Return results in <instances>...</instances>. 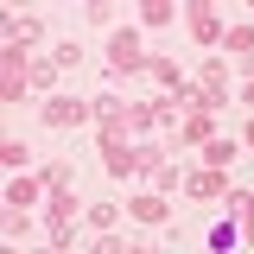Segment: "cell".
I'll list each match as a JSON object with an SVG mask.
<instances>
[{"label": "cell", "instance_id": "9a60e30c", "mask_svg": "<svg viewBox=\"0 0 254 254\" xmlns=\"http://www.w3.org/2000/svg\"><path fill=\"white\" fill-rule=\"evenodd\" d=\"M242 102H254V70H248V89H242Z\"/></svg>", "mask_w": 254, "mask_h": 254}, {"label": "cell", "instance_id": "52a82bcc", "mask_svg": "<svg viewBox=\"0 0 254 254\" xmlns=\"http://www.w3.org/2000/svg\"><path fill=\"white\" fill-rule=\"evenodd\" d=\"M190 32H197V45H216V13L210 6H190Z\"/></svg>", "mask_w": 254, "mask_h": 254}, {"label": "cell", "instance_id": "30bf717a", "mask_svg": "<svg viewBox=\"0 0 254 254\" xmlns=\"http://www.w3.org/2000/svg\"><path fill=\"white\" fill-rule=\"evenodd\" d=\"M235 153H242L235 140H210V146H203V159H210V172H222V165H229Z\"/></svg>", "mask_w": 254, "mask_h": 254}, {"label": "cell", "instance_id": "3957f363", "mask_svg": "<svg viewBox=\"0 0 254 254\" xmlns=\"http://www.w3.org/2000/svg\"><path fill=\"white\" fill-rule=\"evenodd\" d=\"M197 102H203V108H222V102H229V70H222V64H203V83H197Z\"/></svg>", "mask_w": 254, "mask_h": 254}, {"label": "cell", "instance_id": "7c38bea8", "mask_svg": "<svg viewBox=\"0 0 254 254\" xmlns=\"http://www.w3.org/2000/svg\"><path fill=\"white\" fill-rule=\"evenodd\" d=\"M229 51H248V58H254V26H235V32H229Z\"/></svg>", "mask_w": 254, "mask_h": 254}, {"label": "cell", "instance_id": "e0dca14e", "mask_svg": "<svg viewBox=\"0 0 254 254\" xmlns=\"http://www.w3.org/2000/svg\"><path fill=\"white\" fill-rule=\"evenodd\" d=\"M242 140H248V146H254V121H248V133H242Z\"/></svg>", "mask_w": 254, "mask_h": 254}, {"label": "cell", "instance_id": "2e32d148", "mask_svg": "<svg viewBox=\"0 0 254 254\" xmlns=\"http://www.w3.org/2000/svg\"><path fill=\"white\" fill-rule=\"evenodd\" d=\"M133 254H159V248H153V242H140V248H133Z\"/></svg>", "mask_w": 254, "mask_h": 254}, {"label": "cell", "instance_id": "277c9868", "mask_svg": "<svg viewBox=\"0 0 254 254\" xmlns=\"http://www.w3.org/2000/svg\"><path fill=\"white\" fill-rule=\"evenodd\" d=\"M127 216H133V222H165V197H159V190H140V197H127Z\"/></svg>", "mask_w": 254, "mask_h": 254}, {"label": "cell", "instance_id": "4fadbf2b", "mask_svg": "<svg viewBox=\"0 0 254 254\" xmlns=\"http://www.w3.org/2000/svg\"><path fill=\"white\" fill-rule=\"evenodd\" d=\"M140 19H146V26H165V19H172V6H165V0H146V13H140Z\"/></svg>", "mask_w": 254, "mask_h": 254}, {"label": "cell", "instance_id": "5bb4252c", "mask_svg": "<svg viewBox=\"0 0 254 254\" xmlns=\"http://www.w3.org/2000/svg\"><path fill=\"white\" fill-rule=\"evenodd\" d=\"M89 229H115V203H95V210H89Z\"/></svg>", "mask_w": 254, "mask_h": 254}, {"label": "cell", "instance_id": "8992f818", "mask_svg": "<svg viewBox=\"0 0 254 254\" xmlns=\"http://www.w3.org/2000/svg\"><path fill=\"white\" fill-rule=\"evenodd\" d=\"M190 197H229V178L222 172H197L190 178Z\"/></svg>", "mask_w": 254, "mask_h": 254}, {"label": "cell", "instance_id": "8fae6325", "mask_svg": "<svg viewBox=\"0 0 254 254\" xmlns=\"http://www.w3.org/2000/svg\"><path fill=\"white\" fill-rule=\"evenodd\" d=\"M210 248H216V254L235 248V222H216V229H210Z\"/></svg>", "mask_w": 254, "mask_h": 254}, {"label": "cell", "instance_id": "ba28073f", "mask_svg": "<svg viewBox=\"0 0 254 254\" xmlns=\"http://www.w3.org/2000/svg\"><path fill=\"white\" fill-rule=\"evenodd\" d=\"M153 76H159V83H172V89H178V95L190 89V83H185V70H178V64H172V58H153Z\"/></svg>", "mask_w": 254, "mask_h": 254}, {"label": "cell", "instance_id": "ac0fdd59", "mask_svg": "<svg viewBox=\"0 0 254 254\" xmlns=\"http://www.w3.org/2000/svg\"><path fill=\"white\" fill-rule=\"evenodd\" d=\"M45 254H64V248H45Z\"/></svg>", "mask_w": 254, "mask_h": 254}, {"label": "cell", "instance_id": "7a4b0ae2", "mask_svg": "<svg viewBox=\"0 0 254 254\" xmlns=\"http://www.w3.org/2000/svg\"><path fill=\"white\" fill-rule=\"evenodd\" d=\"M45 121H51V127H83V121H95V102H70V95H51Z\"/></svg>", "mask_w": 254, "mask_h": 254}, {"label": "cell", "instance_id": "5b68a950", "mask_svg": "<svg viewBox=\"0 0 254 254\" xmlns=\"http://www.w3.org/2000/svg\"><path fill=\"white\" fill-rule=\"evenodd\" d=\"M38 190H45V178H13L6 203H13V210H32V203H38Z\"/></svg>", "mask_w": 254, "mask_h": 254}, {"label": "cell", "instance_id": "9c48e42d", "mask_svg": "<svg viewBox=\"0 0 254 254\" xmlns=\"http://www.w3.org/2000/svg\"><path fill=\"white\" fill-rule=\"evenodd\" d=\"M185 140H203L210 146V108H190L185 115Z\"/></svg>", "mask_w": 254, "mask_h": 254}, {"label": "cell", "instance_id": "6da1fadb", "mask_svg": "<svg viewBox=\"0 0 254 254\" xmlns=\"http://www.w3.org/2000/svg\"><path fill=\"white\" fill-rule=\"evenodd\" d=\"M108 64H115V70H153V58H146V45H140L133 26H121L108 38Z\"/></svg>", "mask_w": 254, "mask_h": 254}]
</instances>
